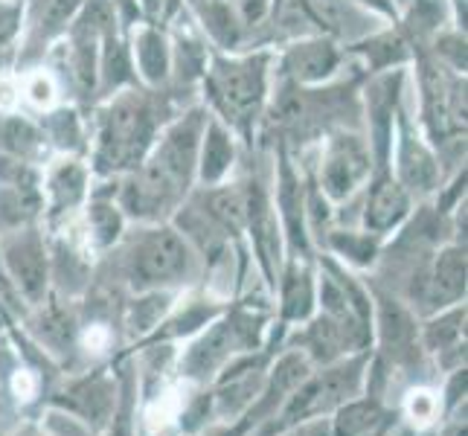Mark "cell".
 Listing matches in <instances>:
<instances>
[{
  "label": "cell",
  "instance_id": "6da1fadb",
  "mask_svg": "<svg viewBox=\"0 0 468 436\" xmlns=\"http://www.w3.org/2000/svg\"><path fill=\"white\" fill-rule=\"evenodd\" d=\"M201 134V114H186L169 128L164 140L154 145L152 157L122 189V207L128 213L140 221H157L181 201L198 166Z\"/></svg>",
  "mask_w": 468,
  "mask_h": 436
},
{
  "label": "cell",
  "instance_id": "7a4b0ae2",
  "mask_svg": "<svg viewBox=\"0 0 468 436\" xmlns=\"http://www.w3.org/2000/svg\"><path fill=\"white\" fill-rule=\"evenodd\" d=\"M367 364H369L367 349L355 355V358H337V361L326 364L323 373L309 376L292 396L282 401L280 413H273L268 419L260 436L282 433L300 422H309V419L326 416L335 408H341L344 401L361 396L364 378H367Z\"/></svg>",
  "mask_w": 468,
  "mask_h": 436
},
{
  "label": "cell",
  "instance_id": "3957f363",
  "mask_svg": "<svg viewBox=\"0 0 468 436\" xmlns=\"http://www.w3.org/2000/svg\"><path fill=\"white\" fill-rule=\"evenodd\" d=\"M122 268L134 291H160L189 280L192 250L186 236L175 233L172 228H154L128 245Z\"/></svg>",
  "mask_w": 468,
  "mask_h": 436
},
{
  "label": "cell",
  "instance_id": "277c9868",
  "mask_svg": "<svg viewBox=\"0 0 468 436\" xmlns=\"http://www.w3.org/2000/svg\"><path fill=\"white\" fill-rule=\"evenodd\" d=\"M256 344H260V329H256L253 317L228 314L216 323H209V329L192 341V346L184 352L177 373L186 381L207 384V381H213L216 373H221L239 352H253Z\"/></svg>",
  "mask_w": 468,
  "mask_h": 436
},
{
  "label": "cell",
  "instance_id": "5b68a950",
  "mask_svg": "<svg viewBox=\"0 0 468 436\" xmlns=\"http://www.w3.org/2000/svg\"><path fill=\"white\" fill-rule=\"evenodd\" d=\"M152 140V114L134 96H122L105 111L100 132V164L105 169L132 166Z\"/></svg>",
  "mask_w": 468,
  "mask_h": 436
},
{
  "label": "cell",
  "instance_id": "8992f818",
  "mask_svg": "<svg viewBox=\"0 0 468 436\" xmlns=\"http://www.w3.org/2000/svg\"><path fill=\"white\" fill-rule=\"evenodd\" d=\"M209 90L224 117L236 122L253 117L265 93V61H218L209 73Z\"/></svg>",
  "mask_w": 468,
  "mask_h": 436
},
{
  "label": "cell",
  "instance_id": "52a82bcc",
  "mask_svg": "<svg viewBox=\"0 0 468 436\" xmlns=\"http://www.w3.org/2000/svg\"><path fill=\"white\" fill-rule=\"evenodd\" d=\"M465 294V250L463 248H445L428 273L413 282V300L419 309L437 312L442 305L460 303Z\"/></svg>",
  "mask_w": 468,
  "mask_h": 436
},
{
  "label": "cell",
  "instance_id": "ba28073f",
  "mask_svg": "<svg viewBox=\"0 0 468 436\" xmlns=\"http://www.w3.org/2000/svg\"><path fill=\"white\" fill-rule=\"evenodd\" d=\"M53 405L76 413L82 422L93 425L96 431H105L120 405L117 381H111L105 373H90L88 378L73 381L61 396H56Z\"/></svg>",
  "mask_w": 468,
  "mask_h": 436
},
{
  "label": "cell",
  "instance_id": "9c48e42d",
  "mask_svg": "<svg viewBox=\"0 0 468 436\" xmlns=\"http://www.w3.org/2000/svg\"><path fill=\"white\" fill-rule=\"evenodd\" d=\"M369 172V154L364 149V143L358 137L341 134L329 143L326 157H323V172L320 181L326 196L341 201L349 192L358 186Z\"/></svg>",
  "mask_w": 468,
  "mask_h": 436
},
{
  "label": "cell",
  "instance_id": "30bf717a",
  "mask_svg": "<svg viewBox=\"0 0 468 436\" xmlns=\"http://www.w3.org/2000/svg\"><path fill=\"white\" fill-rule=\"evenodd\" d=\"M378 341L384 355L396 367H416L419 364V329L410 312L390 297H378Z\"/></svg>",
  "mask_w": 468,
  "mask_h": 436
},
{
  "label": "cell",
  "instance_id": "8fae6325",
  "mask_svg": "<svg viewBox=\"0 0 468 436\" xmlns=\"http://www.w3.org/2000/svg\"><path fill=\"white\" fill-rule=\"evenodd\" d=\"M4 260L18 282L24 297L32 303H41L47 280H50V262H47V250L36 233H18L4 245Z\"/></svg>",
  "mask_w": 468,
  "mask_h": 436
},
{
  "label": "cell",
  "instance_id": "7c38bea8",
  "mask_svg": "<svg viewBox=\"0 0 468 436\" xmlns=\"http://www.w3.org/2000/svg\"><path fill=\"white\" fill-rule=\"evenodd\" d=\"M248 198V213H245V228L253 236V248L260 253V262L268 273V280H273V271H277L280 262V233H277V221H273V213L268 207V198L260 186L245 189Z\"/></svg>",
  "mask_w": 468,
  "mask_h": 436
},
{
  "label": "cell",
  "instance_id": "4fadbf2b",
  "mask_svg": "<svg viewBox=\"0 0 468 436\" xmlns=\"http://www.w3.org/2000/svg\"><path fill=\"white\" fill-rule=\"evenodd\" d=\"M408 209H410L408 189L396 181H381L373 186V192H369V198H367L364 224H367V230L381 236L387 230H393L396 224H401V218L408 216Z\"/></svg>",
  "mask_w": 468,
  "mask_h": 436
},
{
  "label": "cell",
  "instance_id": "5bb4252c",
  "mask_svg": "<svg viewBox=\"0 0 468 436\" xmlns=\"http://www.w3.org/2000/svg\"><path fill=\"white\" fill-rule=\"evenodd\" d=\"M465 309H451L445 314H440L437 320H431L428 326L419 332V344H422L428 352H437V355H448L454 352V358L463 364L465 358Z\"/></svg>",
  "mask_w": 468,
  "mask_h": 436
},
{
  "label": "cell",
  "instance_id": "9a60e30c",
  "mask_svg": "<svg viewBox=\"0 0 468 436\" xmlns=\"http://www.w3.org/2000/svg\"><path fill=\"white\" fill-rule=\"evenodd\" d=\"M47 192H50V207L53 213H68L76 204H82L85 192H88V172L85 166L73 164V160H64L50 172V181H47Z\"/></svg>",
  "mask_w": 468,
  "mask_h": 436
},
{
  "label": "cell",
  "instance_id": "2e32d148",
  "mask_svg": "<svg viewBox=\"0 0 468 436\" xmlns=\"http://www.w3.org/2000/svg\"><path fill=\"white\" fill-rule=\"evenodd\" d=\"M384 419V410L376 399H349L341 408H335L332 419V436H364Z\"/></svg>",
  "mask_w": 468,
  "mask_h": 436
},
{
  "label": "cell",
  "instance_id": "e0dca14e",
  "mask_svg": "<svg viewBox=\"0 0 468 436\" xmlns=\"http://www.w3.org/2000/svg\"><path fill=\"white\" fill-rule=\"evenodd\" d=\"M337 64V56L329 44H300L285 58V73L294 76L297 82H317L329 76Z\"/></svg>",
  "mask_w": 468,
  "mask_h": 436
},
{
  "label": "cell",
  "instance_id": "ac0fdd59",
  "mask_svg": "<svg viewBox=\"0 0 468 436\" xmlns=\"http://www.w3.org/2000/svg\"><path fill=\"white\" fill-rule=\"evenodd\" d=\"M314 312V282L305 268H288L282 282V320H309Z\"/></svg>",
  "mask_w": 468,
  "mask_h": 436
},
{
  "label": "cell",
  "instance_id": "d6986e66",
  "mask_svg": "<svg viewBox=\"0 0 468 436\" xmlns=\"http://www.w3.org/2000/svg\"><path fill=\"white\" fill-rule=\"evenodd\" d=\"M204 149H201V177L204 181H218V177H224V172L230 169L233 164V143H230V134L224 132L221 125H207L204 128Z\"/></svg>",
  "mask_w": 468,
  "mask_h": 436
},
{
  "label": "cell",
  "instance_id": "ffe728a7",
  "mask_svg": "<svg viewBox=\"0 0 468 436\" xmlns=\"http://www.w3.org/2000/svg\"><path fill=\"white\" fill-rule=\"evenodd\" d=\"M207 207L209 209H204V213L213 218L218 228H224V230H241V228H245V213H248L245 192H239V189L209 192Z\"/></svg>",
  "mask_w": 468,
  "mask_h": 436
},
{
  "label": "cell",
  "instance_id": "44dd1931",
  "mask_svg": "<svg viewBox=\"0 0 468 436\" xmlns=\"http://www.w3.org/2000/svg\"><path fill=\"white\" fill-rule=\"evenodd\" d=\"M280 209H282V218L288 224V230H292V245L294 248H303L305 250V233H303V192H300V184L297 177L292 175V169H282L280 175Z\"/></svg>",
  "mask_w": 468,
  "mask_h": 436
},
{
  "label": "cell",
  "instance_id": "7402d4cb",
  "mask_svg": "<svg viewBox=\"0 0 468 436\" xmlns=\"http://www.w3.org/2000/svg\"><path fill=\"white\" fill-rule=\"evenodd\" d=\"M146 297H140L132 303L128 309V329L137 332V335H146L152 332L160 317L169 312V294L166 291H143Z\"/></svg>",
  "mask_w": 468,
  "mask_h": 436
},
{
  "label": "cell",
  "instance_id": "603a6c76",
  "mask_svg": "<svg viewBox=\"0 0 468 436\" xmlns=\"http://www.w3.org/2000/svg\"><path fill=\"white\" fill-rule=\"evenodd\" d=\"M88 233L93 239L96 248H108L114 245L122 233V216L114 204H105V201H96L88 209Z\"/></svg>",
  "mask_w": 468,
  "mask_h": 436
},
{
  "label": "cell",
  "instance_id": "cb8c5ba5",
  "mask_svg": "<svg viewBox=\"0 0 468 436\" xmlns=\"http://www.w3.org/2000/svg\"><path fill=\"white\" fill-rule=\"evenodd\" d=\"M137 61L149 82H160L166 76V44L157 32H143L137 41Z\"/></svg>",
  "mask_w": 468,
  "mask_h": 436
},
{
  "label": "cell",
  "instance_id": "d4e9b609",
  "mask_svg": "<svg viewBox=\"0 0 468 436\" xmlns=\"http://www.w3.org/2000/svg\"><path fill=\"white\" fill-rule=\"evenodd\" d=\"M76 0H36L32 9V27L38 29V38L53 36V32L70 18Z\"/></svg>",
  "mask_w": 468,
  "mask_h": 436
},
{
  "label": "cell",
  "instance_id": "484cf974",
  "mask_svg": "<svg viewBox=\"0 0 468 436\" xmlns=\"http://www.w3.org/2000/svg\"><path fill=\"white\" fill-rule=\"evenodd\" d=\"M132 408H134V396H132V381H122V393H120V405L114 410V419L105 428V436H134V419H132Z\"/></svg>",
  "mask_w": 468,
  "mask_h": 436
},
{
  "label": "cell",
  "instance_id": "4316f807",
  "mask_svg": "<svg viewBox=\"0 0 468 436\" xmlns=\"http://www.w3.org/2000/svg\"><path fill=\"white\" fill-rule=\"evenodd\" d=\"M332 245L341 250L346 260L358 262V265H369L376 256V245L369 241L367 236H358V233H346V236H335Z\"/></svg>",
  "mask_w": 468,
  "mask_h": 436
},
{
  "label": "cell",
  "instance_id": "83f0119b",
  "mask_svg": "<svg viewBox=\"0 0 468 436\" xmlns=\"http://www.w3.org/2000/svg\"><path fill=\"white\" fill-rule=\"evenodd\" d=\"M27 93H29V100L36 102V105H50L53 102V82H50V76H44V73L29 76Z\"/></svg>",
  "mask_w": 468,
  "mask_h": 436
},
{
  "label": "cell",
  "instance_id": "f1b7e54d",
  "mask_svg": "<svg viewBox=\"0 0 468 436\" xmlns=\"http://www.w3.org/2000/svg\"><path fill=\"white\" fill-rule=\"evenodd\" d=\"M146 6H149L152 12H157V9H160V0H146Z\"/></svg>",
  "mask_w": 468,
  "mask_h": 436
}]
</instances>
